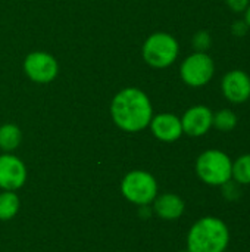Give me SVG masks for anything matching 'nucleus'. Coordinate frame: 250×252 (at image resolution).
I'll use <instances>...</instances> for the list:
<instances>
[{
  "label": "nucleus",
  "mask_w": 250,
  "mask_h": 252,
  "mask_svg": "<svg viewBox=\"0 0 250 252\" xmlns=\"http://www.w3.org/2000/svg\"><path fill=\"white\" fill-rule=\"evenodd\" d=\"M111 115L116 127L127 133H139L149 127L153 108L149 96L137 89L127 87L115 94L111 103Z\"/></svg>",
  "instance_id": "nucleus-1"
},
{
  "label": "nucleus",
  "mask_w": 250,
  "mask_h": 252,
  "mask_svg": "<svg viewBox=\"0 0 250 252\" xmlns=\"http://www.w3.org/2000/svg\"><path fill=\"white\" fill-rule=\"evenodd\" d=\"M231 232L228 224L215 216L199 219L187 233L189 252H224L228 250Z\"/></svg>",
  "instance_id": "nucleus-2"
},
{
  "label": "nucleus",
  "mask_w": 250,
  "mask_h": 252,
  "mask_svg": "<svg viewBox=\"0 0 250 252\" xmlns=\"http://www.w3.org/2000/svg\"><path fill=\"white\" fill-rule=\"evenodd\" d=\"M197 177L208 186L221 188L231 180L233 159L220 149H208L202 152L194 164Z\"/></svg>",
  "instance_id": "nucleus-3"
},
{
  "label": "nucleus",
  "mask_w": 250,
  "mask_h": 252,
  "mask_svg": "<svg viewBox=\"0 0 250 252\" xmlns=\"http://www.w3.org/2000/svg\"><path fill=\"white\" fill-rule=\"evenodd\" d=\"M141 53L147 65L162 69L171 66L177 61L180 44L177 38L168 32H153L146 38Z\"/></svg>",
  "instance_id": "nucleus-4"
},
{
  "label": "nucleus",
  "mask_w": 250,
  "mask_h": 252,
  "mask_svg": "<svg viewBox=\"0 0 250 252\" xmlns=\"http://www.w3.org/2000/svg\"><path fill=\"white\" fill-rule=\"evenodd\" d=\"M121 192L130 202L139 207L150 205L158 196V182L150 173L134 170L122 179Z\"/></svg>",
  "instance_id": "nucleus-5"
},
{
  "label": "nucleus",
  "mask_w": 250,
  "mask_h": 252,
  "mask_svg": "<svg viewBox=\"0 0 250 252\" xmlns=\"http://www.w3.org/2000/svg\"><path fill=\"white\" fill-rule=\"evenodd\" d=\"M214 74L215 62L206 52H194L189 55L180 66V77L183 83L194 89L211 83Z\"/></svg>",
  "instance_id": "nucleus-6"
},
{
  "label": "nucleus",
  "mask_w": 250,
  "mask_h": 252,
  "mask_svg": "<svg viewBox=\"0 0 250 252\" xmlns=\"http://www.w3.org/2000/svg\"><path fill=\"white\" fill-rule=\"evenodd\" d=\"M24 71L31 81L47 84L57 77L59 63L47 52H32L24 61Z\"/></svg>",
  "instance_id": "nucleus-7"
},
{
  "label": "nucleus",
  "mask_w": 250,
  "mask_h": 252,
  "mask_svg": "<svg viewBox=\"0 0 250 252\" xmlns=\"http://www.w3.org/2000/svg\"><path fill=\"white\" fill-rule=\"evenodd\" d=\"M224 97L234 105L245 103L250 99V75L243 69L228 71L221 81Z\"/></svg>",
  "instance_id": "nucleus-8"
},
{
  "label": "nucleus",
  "mask_w": 250,
  "mask_h": 252,
  "mask_svg": "<svg viewBox=\"0 0 250 252\" xmlns=\"http://www.w3.org/2000/svg\"><path fill=\"white\" fill-rule=\"evenodd\" d=\"M25 164L12 154L0 155V189L15 192L25 185Z\"/></svg>",
  "instance_id": "nucleus-9"
},
{
  "label": "nucleus",
  "mask_w": 250,
  "mask_h": 252,
  "mask_svg": "<svg viewBox=\"0 0 250 252\" xmlns=\"http://www.w3.org/2000/svg\"><path fill=\"white\" fill-rule=\"evenodd\" d=\"M214 112L205 105H194L189 108L181 117L183 133L190 137H202L212 128Z\"/></svg>",
  "instance_id": "nucleus-10"
},
{
  "label": "nucleus",
  "mask_w": 250,
  "mask_h": 252,
  "mask_svg": "<svg viewBox=\"0 0 250 252\" xmlns=\"http://www.w3.org/2000/svg\"><path fill=\"white\" fill-rule=\"evenodd\" d=\"M149 127L158 140L167 142V143L177 142L184 134L183 126H181V118L177 117L175 114H169V112H162V114L153 115Z\"/></svg>",
  "instance_id": "nucleus-11"
},
{
  "label": "nucleus",
  "mask_w": 250,
  "mask_h": 252,
  "mask_svg": "<svg viewBox=\"0 0 250 252\" xmlns=\"http://www.w3.org/2000/svg\"><path fill=\"white\" fill-rule=\"evenodd\" d=\"M153 211L159 219L167 221H174L184 214L186 204L181 199V196L175 193H162L155 198Z\"/></svg>",
  "instance_id": "nucleus-12"
},
{
  "label": "nucleus",
  "mask_w": 250,
  "mask_h": 252,
  "mask_svg": "<svg viewBox=\"0 0 250 252\" xmlns=\"http://www.w3.org/2000/svg\"><path fill=\"white\" fill-rule=\"evenodd\" d=\"M22 140V133L15 124H3L0 127V149L4 152L15 151Z\"/></svg>",
  "instance_id": "nucleus-13"
},
{
  "label": "nucleus",
  "mask_w": 250,
  "mask_h": 252,
  "mask_svg": "<svg viewBox=\"0 0 250 252\" xmlns=\"http://www.w3.org/2000/svg\"><path fill=\"white\" fill-rule=\"evenodd\" d=\"M231 180L242 188L250 186V154H243L233 161Z\"/></svg>",
  "instance_id": "nucleus-14"
},
{
  "label": "nucleus",
  "mask_w": 250,
  "mask_h": 252,
  "mask_svg": "<svg viewBox=\"0 0 250 252\" xmlns=\"http://www.w3.org/2000/svg\"><path fill=\"white\" fill-rule=\"evenodd\" d=\"M239 124V118L237 114L231 109H220L217 112H214V118H212V127L217 128L218 131L222 133H228L233 131Z\"/></svg>",
  "instance_id": "nucleus-15"
},
{
  "label": "nucleus",
  "mask_w": 250,
  "mask_h": 252,
  "mask_svg": "<svg viewBox=\"0 0 250 252\" xmlns=\"http://www.w3.org/2000/svg\"><path fill=\"white\" fill-rule=\"evenodd\" d=\"M19 211V198L12 190H3L0 193V220L7 221Z\"/></svg>",
  "instance_id": "nucleus-16"
},
{
  "label": "nucleus",
  "mask_w": 250,
  "mask_h": 252,
  "mask_svg": "<svg viewBox=\"0 0 250 252\" xmlns=\"http://www.w3.org/2000/svg\"><path fill=\"white\" fill-rule=\"evenodd\" d=\"M221 192H222V196L230 201V202H234V201H239L240 196H242V186L237 185L234 180H230L227 183H224L221 186Z\"/></svg>",
  "instance_id": "nucleus-17"
},
{
  "label": "nucleus",
  "mask_w": 250,
  "mask_h": 252,
  "mask_svg": "<svg viewBox=\"0 0 250 252\" xmlns=\"http://www.w3.org/2000/svg\"><path fill=\"white\" fill-rule=\"evenodd\" d=\"M211 46V35L208 31H199L193 37V47L196 52H206Z\"/></svg>",
  "instance_id": "nucleus-18"
},
{
  "label": "nucleus",
  "mask_w": 250,
  "mask_h": 252,
  "mask_svg": "<svg viewBox=\"0 0 250 252\" xmlns=\"http://www.w3.org/2000/svg\"><path fill=\"white\" fill-rule=\"evenodd\" d=\"M225 4L234 13H245L250 4V0H225Z\"/></svg>",
  "instance_id": "nucleus-19"
},
{
  "label": "nucleus",
  "mask_w": 250,
  "mask_h": 252,
  "mask_svg": "<svg viewBox=\"0 0 250 252\" xmlns=\"http://www.w3.org/2000/svg\"><path fill=\"white\" fill-rule=\"evenodd\" d=\"M243 21H245V24L248 25V28L250 30V4L248 6V9L245 10V19Z\"/></svg>",
  "instance_id": "nucleus-20"
},
{
  "label": "nucleus",
  "mask_w": 250,
  "mask_h": 252,
  "mask_svg": "<svg viewBox=\"0 0 250 252\" xmlns=\"http://www.w3.org/2000/svg\"><path fill=\"white\" fill-rule=\"evenodd\" d=\"M224 252H236V251H228V250H227V251H224Z\"/></svg>",
  "instance_id": "nucleus-21"
},
{
  "label": "nucleus",
  "mask_w": 250,
  "mask_h": 252,
  "mask_svg": "<svg viewBox=\"0 0 250 252\" xmlns=\"http://www.w3.org/2000/svg\"><path fill=\"white\" fill-rule=\"evenodd\" d=\"M180 252H189V251H187V250H186V251H180Z\"/></svg>",
  "instance_id": "nucleus-22"
}]
</instances>
